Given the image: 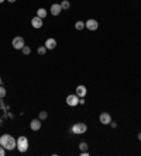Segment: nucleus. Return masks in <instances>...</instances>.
Returning a JSON list of instances; mask_svg holds the SVG:
<instances>
[{
	"label": "nucleus",
	"mask_w": 141,
	"mask_h": 156,
	"mask_svg": "<svg viewBox=\"0 0 141 156\" xmlns=\"http://www.w3.org/2000/svg\"><path fill=\"white\" fill-rule=\"evenodd\" d=\"M75 28H76V30H79V31H80V30H83V28H85V23H83V21H76V23H75Z\"/></svg>",
	"instance_id": "obj_14"
},
{
	"label": "nucleus",
	"mask_w": 141,
	"mask_h": 156,
	"mask_svg": "<svg viewBox=\"0 0 141 156\" xmlns=\"http://www.w3.org/2000/svg\"><path fill=\"white\" fill-rule=\"evenodd\" d=\"M79 100H80V97H78L76 94H69L66 97V104L71 105V107H75V105L79 104Z\"/></svg>",
	"instance_id": "obj_5"
},
{
	"label": "nucleus",
	"mask_w": 141,
	"mask_h": 156,
	"mask_svg": "<svg viewBox=\"0 0 141 156\" xmlns=\"http://www.w3.org/2000/svg\"><path fill=\"white\" fill-rule=\"evenodd\" d=\"M62 11V7H61V4H58V3H54L52 6H51V14L52 16H59V13Z\"/></svg>",
	"instance_id": "obj_10"
},
{
	"label": "nucleus",
	"mask_w": 141,
	"mask_h": 156,
	"mask_svg": "<svg viewBox=\"0 0 141 156\" xmlns=\"http://www.w3.org/2000/svg\"><path fill=\"white\" fill-rule=\"evenodd\" d=\"M47 118H48V113L47 111H41L40 113V120L43 121V120H47Z\"/></svg>",
	"instance_id": "obj_19"
},
{
	"label": "nucleus",
	"mask_w": 141,
	"mask_h": 156,
	"mask_svg": "<svg viewBox=\"0 0 141 156\" xmlns=\"http://www.w3.org/2000/svg\"><path fill=\"white\" fill-rule=\"evenodd\" d=\"M138 139L141 141V132H138Z\"/></svg>",
	"instance_id": "obj_23"
},
{
	"label": "nucleus",
	"mask_w": 141,
	"mask_h": 156,
	"mask_svg": "<svg viewBox=\"0 0 141 156\" xmlns=\"http://www.w3.org/2000/svg\"><path fill=\"white\" fill-rule=\"evenodd\" d=\"M99 120H100L102 124H105V125H109L111 122V117H110L109 113H102V114L99 115Z\"/></svg>",
	"instance_id": "obj_7"
},
{
	"label": "nucleus",
	"mask_w": 141,
	"mask_h": 156,
	"mask_svg": "<svg viewBox=\"0 0 141 156\" xmlns=\"http://www.w3.org/2000/svg\"><path fill=\"white\" fill-rule=\"evenodd\" d=\"M47 14H48V11L45 10V9H38V10H37V16H38V17H41V18L47 17Z\"/></svg>",
	"instance_id": "obj_13"
},
{
	"label": "nucleus",
	"mask_w": 141,
	"mask_h": 156,
	"mask_svg": "<svg viewBox=\"0 0 141 156\" xmlns=\"http://www.w3.org/2000/svg\"><path fill=\"white\" fill-rule=\"evenodd\" d=\"M7 1H10V3H14V1H16V0H7Z\"/></svg>",
	"instance_id": "obj_24"
},
{
	"label": "nucleus",
	"mask_w": 141,
	"mask_h": 156,
	"mask_svg": "<svg viewBox=\"0 0 141 156\" xmlns=\"http://www.w3.org/2000/svg\"><path fill=\"white\" fill-rule=\"evenodd\" d=\"M0 86H1V79H0Z\"/></svg>",
	"instance_id": "obj_26"
},
{
	"label": "nucleus",
	"mask_w": 141,
	"mask_h": 156,
	"mask_svg": "<svg viewBox=\"0 0 141 156\" xmlns=\"http://www.w3.org/2000/svg\"><path fill=\"white\" fill-rule=\"evenodd\" d=\"M44 45H45V48H47V49H54L55 47H56V41H55L54 38H48V40L45 41Z\"/></svg>",
	"instance_id": "obj_12"
},
{
	"label": "nucleus",
	"mask_w": 141,
	"mask_h": 156,
	"mask_svg": "<svg viewBox=\"0 0 141 156\" xmlns=\"http://www.w3.org/2000/svg\"><path fill=\"white\" fill-rule=\"evenodd\" d=\"M110 127H111V128H116V127H117V124H116V122H110Z\"/></svg>",
	"instance_id": "obj_22"
},
{
	"label": "nucleus",
	"mask_w": 141,
	"mask_h": 156,
	"mask_svg": "<svg viewBox=\"0 0 141 156\" xmlns=\"http://www.w3.org/2000/svg\"><path fill=\"white\" fill-rule=\"evenodd\" d=\"M85 27H86L89 31H95V30H98L99 23L96 20H93V18H90V20L85 21Z\"/></svg>",
	"instance_id": "obj_6"
},
{
	"label": "nucleus",
	"mask_w": 141,
	"mask_h": 156,
	"mask_svg": "<svg viewBox=\"0 0 141 156\" xmlns=\"http://www.w3.org/2000/svg\"><path fill=\"white\" fill-rule=\"evenodd\" d=\"M30 128H31L33 131H38V129L41 128V120H40V118H38V120H31Z\"/></svg>",
	"instance_id": "obj_11"
},
{
	"label": "nucleus",
	"mask_w": 141,
	"mask_h": 156,
	"mask_svg": "<svg viewBox=\"0 0 141 156\" xmlns=\"http://www.w3.org/2000/svg\"><path fill=\"white\" fill-rule=\"evenodd\" d=\"M86 131H87V125L83 124V122H76V124H74L72 128H71V132L75 134V135H82V134H85Z\"/></svg>",
	"instance_id": "obj_2"
},
{
	"label": "nucleus",
	"mask_w": 141,
	"mask_h": 156,
	"mask_svg": "<svg viewBox=\"0 0 141 156\" xmlns=\"http://www.w3.org/2000/svg\"><path fill=\"white\" fill-rule=\"evenodd\" d=\"M0 145L6 151H13L14 148H17V139H14L9 134H4V135L0 136Z\"/></svg>",
	"instance_id": "obj_1"
},
{
	"label": "nucleus",
	"mask_w": 141,
	"mask_h": 156,
	"mask_svg": "<svg viewBox=\"0 0 141 156\" xmlns=\"http://www.w3.org/2000/svg\"><path fill=\"white\" fill-rule=\"evenodd\" d=\"M11 45H13L14 49H23V47L25 45L24 38H23V37H14L13 41H11Z\"/></svg>",
	"instance_id": "obj_4"
},
{
	"label": "nucleus",
	"mask_w": 141,
	"mask_h": 156,
	"mask_svg": "<svg viewBox=\"0 0 141 156\" xmlns=\"http://www.w3.org/2000/svg\"><path fill=\"white\" fill-rule=\"evenodd\" d=\"M23 53H24V55H30V52H31V49H30V47H27V45H24V47H23Z\"/></svg>",
	"instance_id": "obj_18"
},
{
	"label": "nucleus",
	"mask_w": 141,
	"mask_h": 156,
	"mask_svg": "<svg viewBox=\"0 0 141 156\" xmlns=\"http://www.w3.org/2000/svg\"><path fill=\"white\" fill-rule=\"evenodd\" d=\"M31 25H33L34 28H41V27H43V18L38 17V16L33 17V18H31Z\"/></svg>",
	"instance_id": "obj_8"
},
{
	"label": "nucleus",
	"mask_w": 141,
	"mask_h": 156,
	"mask_svg": "<svg viewBox=\"0 0 141 156\" xmlns=\"http://www.w3.org/2000/svg\"><path fill=\"white\" fill-rule=\"evenodd\" d=\"M37 52H38V55H45V52H47V48H45V45H43V47H40L38 49H37Z\"/></svg>",
	"instance_id": "obj_17"
},
{
	"label": "nucleus",
	"mask_w": 141,
	"mask_h": 156,
	"mask_svg": "<svg viewBox=\"0 0 141 156\" xmlns=\"http://www.w3.org/2000/svg\"><path fill=\"white\" fill-rule=\"evenodd\" d=\"M4 96H6V89L0 86V99H3Z\"/></svg>",
	"instance_id": "obj_20"
},
{
	"label": "nucleus",
	"mask_w": 141,
	"mask_h": 156,
	"mask_svg": "<svg viewBox=\"0 0 141 156\" xmlns=\"http://www.w3.org/2000/svg\"><path fill=\"white\" fill-rule=\"evenodd\" d=\"M3 1H4V0H0V3H3Z\"/></svg>",
	"instance_id": "obj_25"
},
{
	"label": "nucleus",
	"mask_w": 141,
	"mask_h": 156,
	"mask_svg": "<svg viewBox=\"0 0 141 156\" xmlns=\"http://www.w3.org/2000/svg\"><path fill=\"white\" fill-rule=\"evenodd\" d=\"M86 87H85V86H82V84H80V86H78V87H76V96H78V97H80V99H83V97H85V96H86Z\"/></svg>",
	"instance_id": "obj_9"
},
{
	"label": "nucleus",
	"mask_w": 141,
	"mask_h": 156,
	"mask_svg": "<svg viewBox=\"0 0 141 156\" xmlns=\"http://www.w3.org/2000/svg\"><path fill=\"white\" fill-rule=\"evenodd\" d=\"M61 7H62V10H68V9L71 7V4H69V1H68V0H62Z\"/></svg>",
	"instance_id": "obj_15"
},
{
	"label": "nucleus",
	"mask_w": 141,
	"mask_h": 156,
	"mask_svg": "<svg viewBox=\"0 0 141 156\" xmlns=\"http://www.w3.org/2000/svg\"><path fill=\"white\" fill-rule=\"evenodd\" d=\"M87 148H89V146H87L86 142H80V144H79V149H80V152H85V151H87Z\"/></svg>",
	"instance_id": "obj_16"
},
{
	"label": "nucleus",
	"mask_w": 141,
	"mask_h": 156,
	"mask_svg": "<svg viewBox=\"0 0 141 156\" xmlns=\"http://www.w3.org/2000/svg\"><path fill=\"white\" fill-rule=\"evenodd\" d=\"M4 155H6V149L0 145V156H4Z\"/></svg>",
	"instance_id": "obj_21"
},
{
	"label": "nucleus",
	"mask_w": 141,
	"mask_h": 156,
	"mask_svg": "<svg viewBox=\"0 0 141 156\" xmlns=\"http://www.w3.org/2000/svg\"><path fill=\"white\" fill-rule=\"evenodd\" d=\"M17 149H19V152H25L28 149V139H27V136H19L17 138Z\"/></svg>",
	"instance_id": "obj_3"
}]
</instances>
